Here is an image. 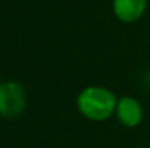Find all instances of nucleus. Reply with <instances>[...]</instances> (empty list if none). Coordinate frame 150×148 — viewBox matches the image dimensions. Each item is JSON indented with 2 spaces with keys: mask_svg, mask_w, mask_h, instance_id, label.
I'll return each mask as SVG.
<instances>
[{
  "mask_svg": "<svg viewBox=\"0 0 150 148\" xmlns=\"http://www.w3.org/2000/svg\"><path fill=\"white\" fill-rule=\"evenodd\" d=\"M117 97L105 87L92 86L82 90L77 97L79 112L91 121H105L117 110Z\"/></svg>",
  "mask_w": 150,
  "mask_h": 148,
  "instance_id": "obj_1",
  "label": "nucleus"
},
{
  "mask_svg": "<svg viewBox=\"0 0 150 148\" xmlns=\"http://www.w3.org/2000/svg\"><path fill=\"white\" fill-rule=\"evenodd\" d=\"M26 105V96L19 83L6 81L0 84V116L13 119L18 118Z\"/></svg>",
  "mask_w": 150,
  "mask_h": 148,
  "instance_id": "obj_2",
  "label": "nucleus"
},
{
  "mask_svg": "<svg viewBox=\"0 0 150 148\" xmlns=\"http://www.w3.org/2000/svg\"><path fill=\"white\" fill-rule=\"evenodd\" d=\"M117 116L124 126L134 128L143 121V107L139 100L125 96L117 103Z\"/></svg>",
  "mask_w": 150,
  "mask_h": 148,
  "instance_id": "obj_3",
  "label": "nucleus"
},
{
  "mask_svg": "<svg viewBox=\"0 0 150 148\" xmlns=\"http://www.w3.org/2000/svg\"><path fill=\"white\" fill-rule=\"evenodd\" d=\"M146 10V0H114L115 16L125 23L139 20Z\"/></svg>",
  "mask_w": 150,
  "mask_h": 148,
  "instance_id": "obj_4",
  "label": "nucleus"
}]
</instances>
